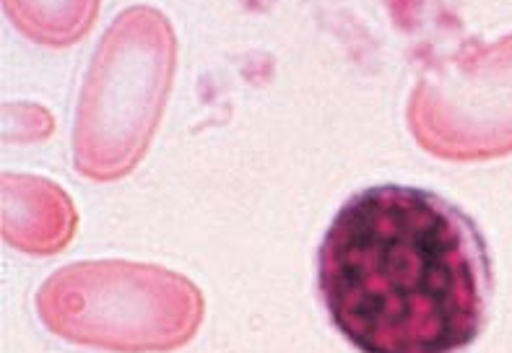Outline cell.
<instances>
[{
	"instance_id": "6da1fadb",
	"label": "cell",
	"mask_w": 512,
	"mask_h": 353,
	"mask_svg": "<svg viewBox=\"0 0 512 353\" xmlns=\"http://www.w3.org/2000/svg\"><path fill=\"white\" fill-rule=\"evenodd\" d=\"M318 289L338 333L362 353H455L484 328L492 265L476 224L450 200L377 185L333 216Z\"/></svg>"
},
{
	"instance_id": "277c9868",
	"label": "cell",
	"mask_w": 512,
	"mask_h": 353,
	"mask_svg": "<svg viewBox=\"0 0 512 353\" xmlns=\"http://www.w3.org/2000/svg\"><path fill=\"white\" fill-rule=\"evenodd\" d=\"M414 141L445 161L512 154V34L442 63L406 104Z\"/></svg>"
},
{
	"instance_id": "8992f818",
	"label": "cell",
	"mask_w": 512,
	"mask_h": 353,
	"mask_svg": "<svg viewBox=\"0 0 512 353\" xmlns=\"http://www.w3.org/2000/svg\"><path fill=\"white\" fill-rule=\"evenodd\" d=\"M16 32L34 45L63 50L86 37L102 0H3Z\"/></svg>"
},
{
	"instance_id": "7a4b0ae2",
	"label": "cell",
	"mask_w": 512,
	"mask_h": 353,
	"mask_svg": "<svg viewBox=\"0 0 512 353\" xmlns=\"http://www.w3.org/2000/svg\"><path fill=\"white\" fill-rule=\"evenodd\" d=\"M177 68L172 21L130 6L110 24L81 86L73 164L94 182H115L141 164L167 107Z\"/></svg>"
},
{
	"instance_id": "52a82bcc",
	"label": "cell",
	"mask_w": 512,
	"mask_h": 353,
	"mask_svg": "<svg viewBox=\"0 0 512 353\" xmlns=\"http://www.w3.org/2000/svg\"><path fill=\"white\" fill-rule=\"evenodd\" d=\"M55 120L39 104L8 102L3 104V138L6 143H37L50 138Z\"/></svg>"
},
{
	"instance_id": "5b68a950",
	"label": "cell",
	"mask_w": 512,
	"mask_h": 353,
	"mask_svg": "<svg viewBox=\"0 0 512 353\" xmlns=\"http://www.w3.org/2000/svg\"><path fill=\"white\" fill-rule=\"evenodd\" d=\"M3 239L26 255H58L71 244L78 213L63 187L34 174H3Z\"/></svg>"
},
{
	"instance_id": "3957f363",
	"label": "cell",
	"mask_w": 512,
	"mask_h": 353,
	"mask_svg": "<svg viewBox=\"0 0 512 353\" xmlns=\"http://www.w3.org/2000/svg\"><path fill=\"white\" fill-rule=\"evenodd\" d=\"M37 315L76 346L167 353L193 341L206 302L190 278L162 265L91 260L65 265L39 286Z\"/></svg>"
}]
</instances>
